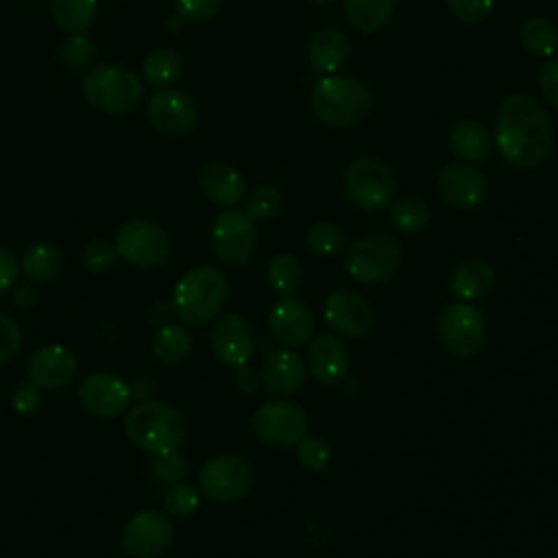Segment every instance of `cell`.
<instances>
[{
    "mask_svg": "<svg viewBox=\"0 0 558 558\" xmlns=\"http://www.w3.org/2000/svg\"><path fill=\"white\" fill-rule=\"evenodd\" d=\"M373 94L368 85L349 74H327L312 92V109L316 118L331 129L357 124L371 111Z\"/></svg>",
    "mask_w": 558,
    "mask_h": 558,
    "instance_id": "obj_4",
    "label": "cell"
},
{
    "mask_svg": "<svg viewBox=\"0 0 558 558\" xmlns=\"http://www.w3.org/2000/svg\"><path fill=\"white\" fill-rule=\"evenodd\" d=\"M20 270L35 283H48L63 270V253L50 242H37L24 251Z\"/></svg>",
    "mask_w": 558,
    "mask_h": 558,
    "instance_id": "obj_27",
    "label": "cell"
},
{
    "mask_svg": "<svg viewBox=\"0 0 558 558\" xmlns=\"http://www.w3.org/2000/svg\"><path fill=\"white\" fill-rule=\"evenodd\" d=\"M146 116L161 135L179 137L194 129L196 124V105L192 98L174 87H163L155 92L146 105Z\"/></svg>",
    "mask_w": 558,
    "mask_h": 558,
    "instance_id": "obj_15",
    "label": "cell"
},
{
    "mask_svg": "<svg viewBox=\"0 0 558 558\" xmlns=\"http://www.w3.org/2000/svg\"><path fill=\"white\" fill-rule=\"evenodd\" d=\"M22 347V329L20 325L9 316L0 314V366L11 362Z\"/></svg>",
    "mask_w": 558,
    "mask_h": 558,
    "instance_id": "obj_43",
    "label": "cell"
},
{
    "mask_svg": "<svg viewBox=\"0 0 558 558\" xmlns=\"http://www.w3.org/2000/svg\"><path fill=\"white\" fill-rule=\"evenodd\" d=\"M83 96L85 100L111 116H122L133 111L142 96H144V85L140 76L122 65H98L92 68L83 76Z\"/></svg>",
    "mask_w": 558,
    "mask_h": 558,
    "instance_id": "obj_5",
    "label": "cell"
},
{
    "mask_svg": "<svg viewBox=\"0 0 558 558\" xmlns=\"http://www.w3.org/2000/svg\"><path fill=\"white\" fill-rule=\"evenodd\" d=\"M229 296V281L216 266L190 268L172 290V314L190 327H203L211 323L222 310Z\"/></svg>",
    "mask_w": 558,
    "mask_h": 558,
    "instance_id": "obj_2",
    "label": "cell"
},
{
    "mask_svg": "<svg viewBox=\"0 0 558 558\" xmlns=\"http://www.w3.org/2000/svg\"><path fill=\"white\" fill-rule=\"evenodd\" d=\"M331 447L318 436H305L296 442V458L307 471H323L331 462Z\"/></svg>",
    "mask_w": 558,
    "mask_h": 558,
    "instance_id": "obj_39",
    "label": "cell"
},
{
    "mask_svg": "<svg viewBox=\"0 0 558 558\" xmlns=\"http://www.w3.org/2000/svg\"><path fill=\"white\" fill-rule=\"evenodd\" d=\"M124 432L140 449L153 456H163L181 447L185 438V421L174 405L150 399L126 410Z\"/></svg>",
    "mask_w": 558,
    "mask_h": 558,
    "instance_id": "obj_3",
    "label": "cell"
},
{
    "mask_svg": "<svg viewBox=\"0 0 558 558\" xmlns=\"http://www.w3.org/2000/svg\"><path fill=\"white\" fill-rule=\"evenodd\" d=\"M174 538V525L168 514L142 510L126 519L120 532L122 549L133 558H157Z\"/></svg>",
    "mask_w": 558,
    "mask_h": 558,
    "instance_id": "obj_13",
    "label": "cell"
},
{
    "mask_svg": "<svg viewBox=\"0 0 558 558\" xmlns=\"http://www.w3.org/2000/svg\"><path fill=\"white\" fill-rule=\"evenodd\" d=\"M262 384V375L257 368L248 366V364H242V366H235V375H233V386L244 392V395H251L259 388Z\"/></svg>",
    "mask_w": 558,
    "mask_h": 558,
    "instance_id": "obj_48",
    "label": "cell"
},
{
    "mask_svg": "<svg viewBox=\"0 0 558 558\" xmlns=\"http://www.w3.org/2000/svg\"><path fill=\"white\" fill-rule=\"evenodd\" d=\"M113 246L118 257L137 268L161 266L172 248L168 233L157 222L144 218L124 222L116 233Z\"/></svg>",
    "mask_w": 558,
    "mask_h": 558,
    "instance_id": "obj_10",
    "label": "cell"
},
{
    "mask_svg": "<svg viewBox=\"0 0 558 558\" xmlns=\"http://www.w3.org/2000/svg\"><path fill=\"white\" fill-rule=\"evenodd\" d=\"M209 347L214 357L225 366H242L253 355V333L244 316L222 314L209 331Z\"/></svg>",
    "mask_w": 558,
    "mask_h": 558,
    "instance_id": "obj_18",
    "label": "cell"
},
{
    "mask_svg": "<svg viewBox=\"0 0 558 558\" xmlns=\"http://www.w3.org/2000/svg\"><path fill=\"white\" fill-rule=\"evenodd\" d=\"M205 196L220 207H235L246 196V179L229 163L211 161L201 170L198 177Z\"/></svg>",
    "mask_w": 558,
    "mask_h": 558,
    "instance_id": "obj_23",
    "label": "cell"
},
{
    "mask_svg": "<svg viewBox=\"0 0 558 558\" xmlns=\"http://www.w3.org/2000/svg\"><path fill=\"white\" fill-rule=\"evenodd\" d=\"M495 144L514 168H536L554 146V129L545 107L530 94L508 96L495 118Z\"/></svg>",
    "mask_w": 558,
    "mask_h": 558,
    "instance_id": "obj_1",
    "label": "cell"
},
{
    "mask_svg": "<svg viewBox=\"0 0 558 558\" xmlns=\"http://www.w3.org/2000/svg\"><path fill=\"white\" fill-rule=\"evenodd\" d=\"M310 2H314V4H329V2H333V0H310Z\"/></svg>",
    "mask_w": 558,
    "mask_h": 558,
    "instance_id": "obj_53",
    "label": "cell"
},
{
    "mask_svg": "<svg viewBox=\"0 0 558 558\" xmlns=\"http://www.w3.org/2000/svg\"><path fill=\"white\" fill-rule=\"evenodd\" d=\"M220 4L222 0H177V13L183 17V22L198 24L211 20Z\"/></svg>",
    "mask_w": 558,
    "mask_h": 558,
    "instance_id": "obj_44",
    "label": "cell"
},
{
    "mask_svg": "<svg viewBox=\"0 0 558 558\" xmlns=\"http://www.w3.org/2000/svg\"><path fill=\"white\" fill-rule=\"evenodd\" d=\"M78 401L89 414L100 418H113L129 410V381L109 371H94L78 384Z\"/></svg>",
    "mask_w": 558,
    "mask_h": 558,
    "instance_id": "obj_14",
    "label": "cell"
},
{
    "mask_svg": "<svg viewBox=\"0 0 558 558\" xmlns=\"http://www.w3.org/2000/svg\"><path fill=\"white\" fill-rule=\"evenodd\" d=\"M307 414L305 410L290 399H272L262 403L253 418L251 427L255 436L272 447H290L307 436Z\"/></svg>",
    "mask_w": 558,
    "mask_h": 558,
    "instance_id": "obj_11",
    "label": "cell"
},
{
    "mask_svg": "<svg viewBox=\"0 0 558 558\" xmlns=\"http://www.w3.org/2000/svg\"><path fill=\"white\" fill-rule=\"evenodd\" d=\"M253 488L251 464L235 453L209 458L198 473V490L214 504H233Z\"/></svg>",
    "mask_w": 558,
    "mask_h": 558,
    "instance_id": "obj_9",
    "label": "cell"
},
{
    "mask_svg": "<svg viewBox=\"0 0 558 558\" xmlns=\"http://www.w3.org/2000/svg\"><path fill=\"white\" fill-rule=\"evenodd\" d=\"M129 390H131V401L142 403V401H150L153 399V395L157 390V384H155V379L140 375L133 381H129Z\"/></svg>",
    "mask_w": 558,
    "mask_h": 558,
    "instance_id": "obj_50",
    "label": "cell"
},
{
    "mask_svg": "<svg viewBox=\"0 0 558 558\" xmlns=\"http://www.w3.org/2000/svg\"><path fill=\"white\" fill-rule=\"evenodd\" d=\"M181 24H183V17L179 13L177 15H168V20H166V28L168 31H179Z\"/></svg>",
    "mask_w": 558,
    "mask_h": 558,
    "instance_id": "obj_52",
    "label": "cell"
},
{
    "mask_svg": "<svg viewBox=\"0 0 558 558\" xmlns=\"http://www.w3.org/2000/svg\"><path fill=\"white\" fill-rule=\"evenodd\" d=\"M198 506H201V493L196 486L185 482L168 484L163 493V508L170 517L187 519L198 510Z\"/></svg>",
    "mask_w": 558,
    "mask_h": 558,
    "instance_id": "obj_36",
    "label": "cell"
},
{
    "mask_svg": "<svg viewBox=\"0 0 558 558\" xmlns=\"http://www.w3.org/2000/svg\"><path fill=\"white\" fill-rule=\"evenodd\" d=\"M325 323L344 338H362L373 327V310L368 301L353 290H333L323 303Z\"/></svg>",
    "mask_w": 558,
    "mask_h": 558,
    "instance_id": "obj_16",
    "label": "cell"
},
{
    "mask_svg": "<svg viewBox=\"0 0 558 558\" xmlns=\"http://www.w3.org/2000/svg\"><path fill=\"white\" fill-rule=\"evenodd\" d=\"M78 371V362L74 353L63 344H46L31 353L26 362L28 381L39 388H61L72 381Z\"/></svg>",
    "mask_w": 558,
    "mask_h": 558,
    "instance_id": "obj_21",
    "label": "cell"
},
{
    "mask_svg": "<svg viewBox=\"0 0 558 558\" xmlns=\"http://www.w3.org/2000/svg\"><path fill=\"white\" fill-rule=\"evenodd\" d=\"M11 296H13V303L17 307H22V310H31V307H35L39 303V290L35 286H31V283H20L17 281L11 288Z\"/></svg>",
    "mask_w": 558,
    "mask_h": 558,
    "instance_id": "obj_49",
    "label": "cell"
},
{
    "mask_svg": "<svg viewBox=\"0 0 558 558\" xmlns=\"http://www.w3.org/2000/svg\"><path fill=\"white\" fill-rule=\"evenodd\" d=\"M153 473L161 484H177L185 477L187 473V462L183 456H179L177 451L172 453H163V456H155L153 462Z\"/></svg>",
    "mask_w": 558,
    "mask_h": 558,
    "instance_id": "obj_42",
    "label": "cell"
},
{
    "mask_svg": "<svg viewBox=\"0 0 558 558\" xmlns=\"http://www.w3.org/2000/svg\"><path fill=\"white\" fill-rule=\"evenodd\" d=\"M98 13V0H50L52 22L68 35L85 33Z\"/></svg>",
    "mask_w": 558,
    "mask_h": 558,
    "instance_id": "obj_29",
    "label": "cell"
},
{
    "mask_svg": "<svg viewBox=\"0 0 558 558\" xmlns=\"http://www.w3.org/2000/svg\"><path fill=\"white\" fill-rule=\"evenodd\" d=\"M11 408L22 414V416H28V414H35L39 408H41V392H39V386H35L33 381H24L20 386L13 388L11 392Z\"/></svg>",
    "mask_w": 558,
    "mask_h": 558,
    "instance_id": "obj_45",
    "label": "cell"
},
{
    "mask_svg": "<svg viewBox=\"0 0 558 558\" xmlns=\"http://www.w3.org/2000/svg\"><path fill=\"white\" fill-rule=\"evenodd\" d=\"M259 375L266 390L279 397L294 395L305 381V360L292 349H277L266 355Z\"/></svg>",
    "mask_w": 558,
    "mask_h": 558,
    "instance_id": "obj_22",
    "label": "cell"
},
{
    "mask_svg": "<svg viewBox=\"0 0 558 558\" xmlns=\"http://www.w3.org/2000/svg\"><path fill=\"white\" fill-rule=\"evenodd\" d=\"M344 192L353 205L366 211L386 209L395 196L392 170L375 157H355L344 170Z\"/></svg>",
    "mask_w": 558,
    "mask_h": 558,
    "instance_id": "obj_7",
    "label": "cell"
},
{
    "mask_svg": "<svg viewBox=\"0 0 558 558\" xmlns=\"http://www.w3.org/2000/svg\"><path fill=\"white\" fill-rule=\"evenodd\" d=\"M316 320L312 310L292 296H283L268 312L270 336L286 349H296L310 342Z\"/></svg>",
    "mask_w": 558,
    "mask_h": 558,
    "instance_id": "obj_19",
    "label": "cell"
},
{
    "mask_svg": "<svg viewBox=\"0 0 558 558\" xmlns=\"http://www.w3.org/2000/svg\"><path fill=\"white\" fill-rule=\"evenodd\" d=\"M436 329L442 347L456 357H471L486 342V318L471 301L458 299L445 305L438 314Z\"/></svg>",
    "mask_w": 558,
    "mask_h": 558,
    "instance_id": "obj_8",
    "label": "cell"
},
{
    "mask_svg": "<svg viewBox=\"0 0 558 558\" xmlns=\"http://www.w3.org/2000/svg\"><path fill=\"white\" fill-rule=\"evenodd\" d=\"M209 242L218 259L231 266L246 264L257 246V231L246 211L225 209L211 225Z\"/></svg>",
    "mask_w": 558,
    "mask_h": 558,
    "instance_id": "obj_12",
    "label": "cell"
},
{
    "mask_svg": "<svg viewBox=\"0 0 558 558\" xmlns=\"http://www.w3.org/2000/svg\"><path fill=\"white\" fill-rule=\"evenodd\" d=\"M183 74V61L172 48H157L148 52L142 63V76L155 87H170Z\"/></svg>",
    "mask_w": 558,
    "mask_h": 558,
    "instance_id": "obj_31",
    "label": "cell"
},
{
    "mask_svg": "<svg viewBox=\"0 0 558 558\" xmlns=\"http://www.w3.org/2000/svg\"><path fill=\"white\" fill-rule=\"evenodd\" d=\"M521 46L538 57H554L558 52V26L547 17H530L519 28Z\"/></svg>",
    "mask_w": 558,
    "mask_h": 558,
    "instance_id": "obj_32",
    "label": "cell"
},
{
    "mask_svg": "<svg viewBox=\"0 0 558 558\" xmlns=\"http://www.w3.org/2000/svg\"><path fill=\"white\" fill-rule=\"evenodd\" d=\"M266 281L270 283V288L283 296H290L292 292H296L301 288L303 281V268L299 264L296 257L281 253L277 257L270 259L268 270H266Z\"/></svg>",
    "mask_w": 558,
    "mask_h": 558,
    "instance_id": "obj_34",
    "label": "cell"
},
{
    "mask_svg": "<svg viewBox=\"0 0 558 558\" xmlns=\"http://www.w3.org/2000/svg\"><path fill=\"white\" fill-rule=\"evenodd\" d=\"M305 368L318 384L338 386L351 371V353L338 336L320 333L307 342Z\"/></svg>",
    "mask_w": 558,
    "mask_h": 558,
    "instance_id": "obj_17",
    "label": "cell"
},
{
    "mask_svg": "<svg viewBox=\"0 0 558 558\" xmlns=\"http://www.w3.org/2000/svg\"><path fill=\"white\" fill-rule=\"evenodd\" d=\"M150 351H153L157 362L168 364V366H177L190 355L192 338H190V333L183 325L166 323V325H159L157 331L153 333Z\"/></svg>",
    "mask_w": 558,
    "mask_h": 558,
    "instance_id": "obj_28",
    "label": "cell"
},
{
    "mask_svg": "<svg viewBox=\"0 0 558 558\" xmlns=\"http://www.w3.org/2000/svg\"><path fill=\"white\" fill-rule=\"evenodd\" d=\"M436 185L445 203H449L456 209H475L488 196L486 177L466 163L445 166L438 172Z\"/></svg>",
    "mask_w": 558,
    "mask_h": 558,
    "instance_id": "obj_20",
    "label": "cell"
},
{
    "mask_svg": "<svg viewBox=\"0 0 558 558\" xmlns=\"http://www.w3.org/2000/svg\"><path fill=\"white\" fill-rule=\"evenodd\" d=\"M342 264L353 281L375 286L397 272L401 246L386 233H368L347 246Z\"/></svg>",
    "mask_w": 558,
    "mask_h": 558,
    "instance_id": "obj_6",
    "label": "cell"
},
{
    "mask_svg": "<svg viewBox=\"0 0 558 558\" xmlns=\"http://www.w3.org/2000/svg\"><path fill=\"white\" fill-rule=\"evenodd\" d=\"M118 262V251L111 242L107 240H92L87 242V246L83 248V266L94 272V275H100V272H107L113 268V264Z\"/></svg>",
    "mask_w": 558,
    "mask_h": 558,
    "instance_id": "obj_40",
    "label": "cell"
},
{
    "mask_svg": "<svg viewBox=\"0 0 558 558\" xmlns=\"http://www.w3.org/2000/svg\"><path fill=\"white\" fill-rule=\"evenodd\" d=\"M170 316H172V305H170V303L155 301V303L148 305V312H146L148 323H153V325H166Z\"/></svg>",
    "mask_w": 558,
    "mask_h": 558,
    "instance_id": "obj_51",
    "label": "cell"
},
{
    "mask_svg": "<svg viewBox=\"0 0 558 558\" xmlns=\"http://www.w3.org/2000/svg\"><path fill=\"white\" fill-rule=\"evenodd\" d=\"M344 231L327 220L314 222L305 235L310 251L318 257H333L344 248Z\"/></svg>",
    "mask_w": 558,
    "mask_h": 558,
    "instance_id": "obj_35",
    "label": "cell"
},
{
    "mask_svg": "<svg viewBox=\"0 0 558 558\" xmlns=\"http://www.w3.org/2000/svg\"><path fill=\"white\" fill-rule=\"evenodd\" d=\"M432 211L429 205L418 196H403L392 203L390 220L403 233H418L429 225Z\"/></svg>",
    "mask_w": 558,
    "mask_h": 558,
    "instance_id": "obj_33",
    "label": "cell"
},
{
    "mask_svg": "<svg viewBox=\"0 0 558 558\" xmlns=\"http://www.w3.org/2000/svg\"><path fill=\"white\" fill-rule=\"evenodd\" d=\"M351 44L338 28H320L307 44V61L318 74H336L349 59Z\"/></svg>",
    "mask_w": 558,
    "mask_h": 558,
    "instance_id": "obj_24",
    "label": "cell"
},
{
    "mask_svg": "<svg viewBox=\"0 0 558 558\" xmlns=\"http://www.w3.org/2000/svg\"><path fill=\"white\" fill-rule=\"evenodd\" d=\"M497 281V270L493 264L480 257L464 259L458 264L449 277V288L460 301H475L486 296Z\"/></svg>",
    "mask_w": 558,
    "mask_h": 558,
    "instance_id": "obj_25",
    "label": "cell"
},
{
    "mask_svg": "<svg viewBox=\"0 0 558 558\" xmlns=\"http://www.w3.org/2000/svg\"><path fill=\"white\" fill-rule=\"evenodd\" d=\"M17 277H20V266L15 255L9 248L0 246V292L11 290L17 283Z\"/></svg>",
    "mask_w": 558,
    "mask_h": 558,
    "instance_id": "obj_47",
    "label": "cell"
},
{
    "mask_svg": "<svg viewBox=\"0 0 558 558\" xmlns=\"http://www.w3.org/2000/svg\"><path fill=\"white\" fill-rule=\"evenodd\" d=\"M538 89L543 98L558 109V54L549 57L538 70Z\"/></svg>",
    "mask_w": 558,
    "mask_h": 558,
    "instance_id": "obj_46",
    "label": "cell"
},
{
    "mask_svg": "<svg viewBox=\"0 0 558 558\" xmlns=\"http://www.w3.org/2000/svg\"><path fill=\"white\" fill-rule=\"evenodd\" d=\"M447 7L456 20L464 24H477L493 13L495 0H447Z\"/></svg>",
    "mask_w": 558,
    "mask_h": 558,
    "instance_id": "obj_41",
    "label": "cell"
},
{
    "mask_svg": "<svg viewBox=\"0 0 558 558\" xmlns=\"http://www.w3.org/2000/svg\"><path fill=\"white\" fill-rule=\"evenodd\" d=\"M283 196L275 185H257L246 198V216L251 220H270L281 211Z\"/></svg>",
    "mask_w": 558,
    "mask_h": 558,
    "instance_id": "obj_37",
    "label": "cell"
},
{
    "mask_svg": "<svg viewBox=\"0 0 558 558\" xmlns=\"http://www.w3.org/2000/svg\"><path fill=\"white\" fill-rule=\"evenodd\" d=\"M397 0H344V15L353 28L373 33L381 28L395 13Z\"/></svg>",
    "mask_w": 558,
    "mask_h": 558,
    "instance_id": "obj_30",
    "label": "cell"
},
{
    "mask_svg": "<svg viewBox=\"0 0 558 558\" xmlns=\"http://www.w3.org/2000/svg\"><path fill=\"white\" fill-rule=\"evenodd\" d=\"M96 59V46L94 41L83 35V33H74L70 35L63 46H61V61L68 70L72 72H81L87 70L92 65V61Z\"/></svg>",
    "mask_w": 558,
    "mask_h": 558,
    "instance_id": "obj_38",
    "label": "cell"
},
{
    "mask_svg": "<svg viewBox=\"0 0 558 558\" xmlns=\"http://www.w3.org/2000/svg\"><path fill=\"white\" fill-rule=\"evenodd\" d=\"M449 148L462 161H482L493 150V137L477 120H460L449 131Z\"/></svg>",
    "mask_w": 558,
    "mask_h": 558,
    "instance_id": "obj_26",
    "label": "cell"
}]
</instances>
